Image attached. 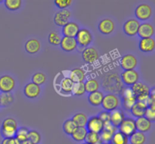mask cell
<instances>
[{"instance_id": "cell-1", "label": "cell", "mask_w": 155, "mask_h": 144, "mask_svg": "<svg viewBox=\"0 0 155 144\" xmlns=\"http://www.w3.org/2000/svg\"><path fill=\"white\" fill-rule=\"evenodd\" d=\"M131 89L136 96V100L142 102H148L150 95V88L146 84L137 82L132 86Z\"/></svg>"}, {"instance_id": "cell-2", "label": "cell", "mask_w": 155, "mask_h": 144, "mask_svg": "<svg viewBox=\"0 0 155 144\" xmlns=\"http://www.w3.org/2000/svg\"><path fill=\"white\" fill-rule=\"evenodd\" d=\"M17 130L18 124L14 118H8L4 120L2 126V134L5 138L15 137Z\"/></svg>"}, {"instance_id": "cell-3", "label": "cell", "mask_w": 155, "mask_h": 144, "mask_svg": "<svg viewBox=\"0 0 155 144\" xmlns=\"http://www.w3.org/2000/svg\"><path fill=\"white\" fill-rule=\"evenodd\" d=\"M119 130L120 133L124 134L127 136H130L132 134L135 133L136 130V123L135 120L130 118H125L120 125L119 126Z\"/></svg>"}, {"instance_id": "cell-4", "label": "cell", "mask_w": 155, "mask_h": 144, "mask_svg": "<svg viewBox=\"0 0 155 144\" xmlns=\"http://www.w3.org/2000/svg\"><path fill=\"white\" fill-rule=\"evenodd\" d=\"M101 105L107 112H112L117 109L119 105V98L114 94H107L106 95H104Z\"/></svg>"}, {"instance_id": "cell-5", "label": "cell", "mask_w": 155, "mask_h": 144, "mask_svg": "<svg viewBox=\"0 0 155 144\" xmlns=\"http://www.w3.org/2000/svg\"><path fill=\"white\" fill-rule=\"evenodd\" d=\"M117 127L113 126L111 123L109 122L104 124V129L99 133L100 140L104 144H110L113 135L116 133Z\"/></svg>"}, {"instance_id": "cell-6", "label": "cell", "mask_w": 155, "mask_h": 144, "mask_svg": "<svg viewBox=\"0 0 155 144\" xmlns=\"http://www.w3.org/2000/svg\"><path fill=\"white\" fill-rule=\"evenodd\" d=\"M86 127L89 131L100 133L104 129V123L98 116H93L88 119Z\"/></svg>"}, {"instance_id": "cell-7", "label": "cell", "mask_w": 155, "mask_h": 144, "mask_svg": "<svg viewBox=\"0 0 155 144\" xmlns=\"http://www.w3.org/2000/svg\"><path fill=\"white\" fill-rule=\"evenodd\" d=\"M75 39L77 40V44H79L80 46L86 47L89 45L92 42V36L89 30L83 28L79 30Z\"/></svg>"}, {"instance_id": "cell-8", "label": "cell", "mask_w": 155, "mask_h": 144, "mask_svg": "<svg viewBox=\"0 0 155 144\" xmlns=\"http://www.w3.org/2000/svg\"><path fill=\"white\" fill-rule=\"evenodd\" d=\"M152 15L151 7L148 4H141L136 8V16L141 21L149 19Z\"/></svg>"}, {"instance_id": "cell-9", "label": "cell", "mask_w": 155, "mask_h": 144, "mask_svg": "<svg viewBox=\"0 0 155 144\" xmlns=\"http://www.w3.org/2000/svg\"><path fill=\"white\" fill-rule=\"evenodd\" d=\"M15 86V80L9 75L0 77V90L2 92H10Z\"/></svg>"}, {"instance_id": "cell-10", "label": "cell", "mask_w": 155, "mask_h": 144, "mask_svg": "<svg viewBox=\"0 0 155 144\" xmlns=\"http://www.w3.org/2000/svg\"><path fill=\"white\" fill-rule=\"evenodd\" d=\"M71 16V12L68 9H61L58 12L54 17V21L55 24L60 27H64L69 22V18Z\"/></svg>"}, {"instance_id": "cell-11", "label": "cell", "mask_w": 155, "mask_h": 144, "mask_svg": "<svg viewBox=\"0 0 155 144\" xmlns=\"http://www.w3.org/2000/svg\"><path fill=\"white\" fill-rule=\"evenodd\" d=\"M137 64L138 62L136 58L131 54L125 55L120 59V65L125 71L134 70V68L137 66Z\"/></svg>"}, {"instance_id": "cell-12", "label": "cell", "mask_w": 155, "mask_h": 144, "mask_svg": "<svg viewBox=\"0 0 155 144\" xmlns=\"http://www.w3.org/2000/svg\"><path fill=\"white\" fill-rule=\"evenodd\" d=\"M121 77L125 84L133 86L139 80V74L135 70L124 71L121 74Z\"/></svg>"}, {"instance_id": "cell-13", "label": "cell", "mask_w": 155, "mask_h": 144, "mask_svg": "<svg viewBox=\"0 0 155 144\" xmlns=\"http://www.w3.org/2000/svg\"><path fill=\"white\" fill-rule=\"evenodd\" d=\"M139 26L140 24L137 20L130 19L124 24V30L126 34L128 36H135L138 33Z\"/></svg>"}, {"instance_id": "cell-14", "label": "cell", "mask_w": 155, "mask_h": 144, "mask_svg": "<svg viewBox=\"0 0 155 144\" xmlns=\"http://www.w3.org/2000/svg\"><path fill=\"white\" fill-rule=\"evenodd\" d=\"M82 57L86 63L92 64L98 59V52L95 48L89 47L84 49L82 53Z\"/></svg>"}, {"instance_id": "cell-15", "label": "cell", "mask_w": 155, "mask_h": 144, "mask_svg": "<svg viewBox=\"0 0 155 144\" xmlns=\"http://www.w3.org/2000/svg\"><path fill=\"white\" fill-rule=\"evenodd\" d=\"M41 92L40 86L33 83V82L27 83L24 89V92L27 98L34 99L39 95Z\"/></svg>"}, {"instance_id": "cell-16", "label": "cell", "mask_w": 155, "mask_h": 144, "mask_svg": "<svg viewBox=\"0 0 155 144\" xmlns=\"http://www.w3.org/2000/svg\"><path fill=\"white\" fill-rule=\"evenodd\" d=\"M80 30L78 24L75 22H68L62 28V33L64 36L75 38Z\"/></svg>"}, {"instance_id": "cell-17", "label": "cell", "mask_w": 155, "mask_h": 144, "mask_svg": "<svg viewBox=\"0 0 155 144\" xmlns=\"http://www.w3.org/2000/svg\"><path fill=\"white\" fill-rule=\"evenodd\" d=\"M60 45L62 49L64 50L65 52H72L77 48V42L75 38L64 36L63 38H61Z\"/></svg>"}, {"instance_id": "cell-18", "label": "cell", "mask_w": 155, "mask_h": 144, "mask_svg": "<svg viewBox=\"0 0 155 144\" xmlns=\"http://www.w3.org/2000/svg\"><path fill=\"white\" fill-rule=\"evenodd\" d=\"M138 34L142 39L151 38V36L154 35V27L148 23L140 24L139 30H138Z\"/></svg>"}, {"instance_id": "cell-19", "label": "cell", "mask_w": 155, "mask_h": 144, "mask_svg": "<svg viewBox=\"0 0 155 144\" xmlns=\"http://www.w3.org/2000/svg\"><path fill=\"white\" fill-rule=\"evenodd\" d=\"M148 108V106L147 103L137 101L132 107L131 112L133 116L136 117V118H141V117H144L145 111Z\"/></svg>"}, {"instance_id": "cell-20", "label": "cell", "mask_w": 155, "mask_h": 144, "mask_svg": "<svg viewBox=\"0 0 155 144\" xmlns=\"http://www.w3.org/2000/svg\"><path fill=\"white\" fill-rule=\"evenodd\" d=\"M135 123H136V130L142 133L148 131L151 127V121L147 119L145 117L138 118L136 121H135Z\"/></svg>"}, {"instance_id": "cell-21", "label": "cell", "mask_w": 155, "mask_h": 144, "mask_svg": "<svg viewBox=\"0 0 155 144\" xmlns=\"http://www.w3.org/2000/svg\"><path fill=\"white\" fill-rule=\"evenodd\" d=\"M98 30L103 34H110L114 30V24L110 19H104L99 23Z\"/></svg>"}, {"instance_id": "cell-22", "label": "cell", "mask_w": 155, "mask_h": 144, "mask_svg": "<svg viewBox=\"0 0 155 144\" xmlns=\"http://www.w3.org/2000/svg\"><path fill=\"white\" fill-rule=\"evenodd\" d=\"M125 118V115L120 109H115L110 113V122L115 127H118Z\"/></svg>"}, {"instance_id": "cell-23", "label": "cell", "mask_w": 155, "mask_h": 144, "mask_svg": "<svg viewBox=\"0 0 155 144\" xmlns=\"http://www.w3.org/2000/svg\"><path fill=\"white\" fill-rule=\"evenodd\" d=\"M155 42L153 38L142 39L139 42V49L144 52H150L154 49Z\"/></svg>"}, {"instance_id": "cell-24", "label": "cell", "mask_w": 155, "mask_h": 144, "mask_svg": "<svg viewBox=\"0 0 155 144\" xmlns=\"http://www.w3.org/2000/svg\"><path fill=\"white\" fill-rule=\"evenodd\" d=\"M103 99H104V94L100 91L91 92L88 96V100H89V103L93 106L101 105Z\"/></svg>"}, {"instance_id": "cell-25", "label": "cell", "mask_w": 155, "mask_h": 144, "mask_svg": "<svg viewBox=\"0 0 155 144\" xmlns=\"http://www.w3.org/2000/svg\"><path fill=\"white\" fill-rule=\"evenodd\" d=\"M40 42L36 39H29L25 44V49L30 54H35L40 49Z\"/></svg>"}, {"instance_id": "cell-26", "label": "cell", "mask_w": 155, "mask_h": 144, "mask_svg": "<svg viewBox=\"0 0 155 144\" xmlns=\"http://www.w3.org/2000/svg\"><path fill=\"white\" fill-rule=\"evenodd\" d=\"M86 77L85 71L82 68H74L71 72V79L74 83H80L83 82Z\"/></svg>"}, {"instance_id": "cell-27", "label": "cell", "mask_w": 155, "mask_h": 144, "mask_svg": "<svg viewBox=\"0 0 155 144\" xmlns=\"http://www.w3.org/2000/svg\"><path fill=\"white\" fill-rule=\"evenodd\" d=\"M87 133L88 130L86 128V127H77L71 135H72V137L74 140L81 142V141L85 140Z\"/></svg>"}, {"instance_id": "cell-28", "label": "cell", "mask_w": 155, "mask_h": 144, "mask_svg": "<svg viewBox=\"0 0 155 144\" xmlns=\"http://www.w3.org/2000/svg\"><path fill=\"white\" fill-rule=\"evenodd\" d=\"M129 137L125 136L120 133V131L116 132L112 136V139L110 140V144H128Z\"/></svg>"}, {"instance_id": "cell-29", "label": "cell", "mask_w": 155, "mask_h": 144, "mask_svg": "<svg viewBox=\"0 0 155 144\" xmlns=\"http://www.w3.org/2000/svg\"><path fill=\"white\" fill-rule=\"evenodd\" d=\"M72 121L75 123L77 127H86V123L88 121V118L84 113H77L74 115Z\"/></svg>"}, {"instance_id": "cell-30", "label": "cell", "mask_w": 155, "mask_h": 144, "mask_svg": "<svg viewBox=\"0 0 155 144\" xmlns=\"http://www.w3.org/2000/svg\"><path fill=\"white\" fill-rule=\"evenodd\" d=\"M145 139H146V138H145L144 133L136 131L130 136L129 141L131 142V144H144L145 142Z\"/></svg>"}, {"instance_id": "cell-31", "label": "cell", "mask_w": 155, "mask_h": 144, "mask_svg": "<svg viewBox=\"0 0 155 144\" xmlns=\"http://www.w3.org/2000/svg\"><path fill=\"white\" fill-rule=\"evenodd\" d=\"M28 133L29 130L27 128H25V127H21V128L18 129L15 138L18 142V144L28 140V139H27Z\"/></svg>"}, {"instance_id": "cell-32", "label": "cell", "mask_w": 155, "mask_h": 144, "mask_svg": "<svg viewBox=\"0 0 155 144\" xmlns=\"http://www.w3.org/2000/svg\"><path fill=\"white\" fill-rule=\"evenodd\" d=\"M74 82L70 79V77H65L61 82V89L65 93H70L72 92Z\"/></svg>"}, {"instance_id": "cell-33", "label": "cell", "mask_w": 155, "mask_h": 144, "mask_svg": "<svg viewBox=\"0 0 155 144\" xmlns=\"http://www.w3.org/2000/svg\"><path fill=\"white\" fill-rule=\"evenodd\" d=\"M84 84L86 92H89V93L98 91V88H99L98 82L96 80H95V79H90V80H87L86 83H84Z\"/></svg>"}, {"instance_id": "cell-34", "label": "cell", "mask_w": 155, "mask_h": 144, "mask_svg": "<svg viewBox=\"0 0 155 144\" xmlns=\"http://www.w3.org/2000/svg\"><path fill=\"white\" fill-rule=\"evenodd\" d=\"M22 2L21 0H5V5L8 10L16 11L21 8Z\"/></svg>"}, {"instance_id": "cell-35", "label": "cell", "mask_w": 155, "mask_h": 144, "mask_svg": "<svg viewBox=\"0 0 155 144\" xmlns=\"http://www.w3.org/2000/svg\"><path fill=\"white\" fill-rule=\"evenodd\" d=\"M77 127V125H76L75 123L72 121V119L67 120L63 124L64 130L65 133L68 135L72 134Z\"/></svg>"}, {"instance_id": "cell-36", "label": "cell", "mask_w": 155, "mask_h": 144, "mask_svg": "<svg viewBox=\"0 0 155 144\" xmlns=\"http://www.w3.org/2000/svg\"><path fill=\"white\" fill-rule=\"evenodd\" d=\"M72 92L76 95H82L86 92L85 89V84L83 82L80 83H74L73 86Z\"/></svg>"}, {"instance_id": "cell-37", "label": "cell", "mask_w": 155, "mask_h": 144, "mask_svg": "<svg viewBox=\"0 0 155 144\" xmlns=\"http://www.w3.org/2000/svg\"><path fill=\"white\" fill-rule=\"evenodd\" d=\"M14 98L10 92H2L0 95V105L7 106L13 102Z\"/></svg>"}, {"instance_id": "cell-38", "label": "cell", "mask_w": 155, "mask_h": 144, "mask_svg": "<svg viewBox=\"0 0 155 144\" xmlns=\"http://www.w3.org/2000/svg\"><path fill=\"white\" fill-rule=\"evenodd\" d=\"M27 139L34 144H39L41 141V135L36 130H29Z\"/></svg>"}, {"instance_id": "cell-39", "label": "cell", "mask_w": 155, "mask_h": 144, "mask_svg": "<svg viewBox=\"0 0 155 144\" xmlns=\"http://www.w3.org/2000/svg\"><path fill=\"white\" fill-rule=\"evenodd\" d=\"M85 140H86V142H88L89 144L97 143V142H98L100 141L99 133L88 131Z\"/></svg>"}, {"instance_id": "cell-40", "label": "cell", "mask_w": 155, "mask_h": 144, "mask_svg": "<svg viewBox=\"0 0 155 144\" xmlns=\"http://www.w3.org/2000/svg\"><path fill=\"white\" fill-rule=\"evenodd\" d=\"M61 37L60 35L57 33L56 31H52L49 33L48 35V42L54 45H58L61 44Z\"/></svg>"}, {"instance_id": "cell-41", "label": "cell", "mask_w": 155, "mask_h": 144, "mask_svg": "<svg viewBox=\"0 0 155 144\" xmlns=\"http://www.w3.org/2000/svg\"><path fill=\"white\" fill-rule=\"evenodd\" d=\"M32 80H33V83L39 86V85L43 84L45 83V80H46V76L44 74H42V73H36V74L33 75Z\"/></svg>"}, {"instance_id": "cell-42", "label": "cell", "mask_w": 155, "mask_h": 144, "mask_svg": "<svg viewBox=\"0 0 155 144\" xmlns=\"http://www.w3.org/2000/svg\"><path fill=\"white\" fill-rule=\"evenodd\" d=\"M137 102L136 95H133L131 97H127V98H124V105L126 109L127 110H131L132 107L135 105V103Z\"/></svg>"}, {"instance_id": "cell-43", "label": "cell", "mask_w": 155, "mask_h": 144, "mask_svg": "<svg viewBox=\"0 0 155 144\" xmlns=\"http://www.w3.org/2000/svg\"><path fill=\"white\" fill-rule=\"evenodd\" d=\"M72 3L71 0H55L54 4L61 9H65Z\"/></svg>"}, {"instance_id": "cell-44", "label": "cell", "mask_w": 155, "mask_h": 144, "mask_svg": "<svg viewBox=\"0 0 155 144\" xmlns=\"http://www.w3.org/2000/svg\"><path fill=\"white\" fill-rule=\"evenodd\" d=\"M98 118L101 120L103 123L104 124H107V123H109L110 121V112H102L100 113V115H98Z\"/></svg>"}, {"instance_id": "cell-45", "label": "cell", "mask_w": 155, "mask_h": 144, "mask_svg": "<svg viewBox=\"0 0 155 144\" xmlns=\"http://www.w3.org/2000/svg\"><path fill=\"white\" fill-rule=\"evenodd\" d=\"M144 117L149 120L150 121H155V111L152 110L150 108H148L145 111V113Z\"/></svg>"}, {"instance_id": "cell-46", "label": "cell", "mask_w": 155, "mask_h": 144, "mask_svg": "<svg viewBox=\"0 0 155 144\" xmlns=\"http://www.w3.org/2000/svg\"><path fill=\"white\" fill-rule=\"evenodd\" d=\"M2 144H18V142L14 138H5L2 142Z\"/></svg>"}, {"instance_id": "cell-47", "label": "cell", "mask_w": 155, "mask_h": 144, "mask_svg": "<svg viewBox=\"0 0 155 144\" xmlns=\"http://www.w3.org/2000/svg\"><path fill=\"white\" fill-rule=\"evenodd\" d=\"M19 144H34V143H33V142H30V141H29V140H27V141H25V142H21V143H19Z\"/></svg>"}, {"instance_id": "cell-48", "label": "cell", "mask_w": 155, "mask_h": 144, "mask_svg": "<svg viewBox=\"0 0 155 144\" xmlns=\"http://www.w3.org/2000/svg\"><path fill=\"white\" fill-rule=\"evenodd\" d=\"M95 144H104V143H103V142H101V140H100V141H99V142H97V143H95Z\"/></svg>"}, {"instance_id": "cell-49", "label": "cell", "mask_w": 155, "mask_h": 144, "mask_svg": "<svg viewBox=\"0 0 155 144\" xmlns=\"http://www.w3.org/2000/svg\"><path fill=\"white\" fill-rule=\"evenodd\" d=\"M82 144H89V143H88V142H83V143H82Z\"/></svg>"}]
</instances>
